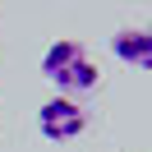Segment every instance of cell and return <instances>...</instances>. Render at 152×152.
Returning <instances> with one entry per match:
<instances>
[{
    "label": "cell",
    "mask_w": 152,
    "mask_h": 152,
    "mask_svg": "<svg viewBox=\"0 0 152 152\" xmlns=\"http://www.w3.org/2000/svg\"><path fill=\"white\" fill-rule=\"evenodd\" d=\"M37 129H42V138H51V143H69V138H78V134L88 129V111L74 97H51L37 111Z\"/></svg>",
    "instance_id": "obj_1"
},
{
    "label": "cell",
    "mask_w": 152,
    "mask_h": 152,
    "mask_svg": "<svg viewBox=\"0 0 152 152\" xmlns=\"http://www.w3.org/2000/svg\"><path fill=\"white\" fill-rule=\"evenodd\" d=\"M111 51L124 60V65H134V69L152 65V37H148V28H120L111 37Z\"/></svg>",
    "instance_id": "obj_3"
},
{
    "label": "cell",
    "mask_w": 152,
    "mask_h": 152,
    "mask_svg": "<svg viewBox=\"0 0 152 152\" xmlns=\"http://www.w3.org/2000/svg\"><path fill=\"white\" fill-rule=\"evenodd\" d=\"M51 83L60 88V97H74V92H92L97 83H102V69H97V60L88 56H78V60H69L65 69H56V74H51Z\"/></svg>",
    "instance_id": "obj_2"
}]
</instances>
